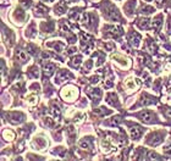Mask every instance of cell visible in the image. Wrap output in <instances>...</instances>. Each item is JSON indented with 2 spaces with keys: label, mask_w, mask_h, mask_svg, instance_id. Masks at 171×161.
I'll list each match as a JSON object with an SVG mask.
<instances>
[{
  "label": "cell",
  "mask_w": 171,
  "mask_h": 161,
  "mask_svg": "<svg viewBox=\"0 0 171 161\" xmlns=\"http://www.w3.org/2000/svg\"><path fill=\"white\" fill-rule=\"evenodd\" d=\"M80 64H81V56H77V57H75L73 60L71 61V66H73V67H77Z\"/></svg>",
  "instance_id": "19"
},
{
  "label": "cell",
  "mask_w": 171,
  "mask_h": 161,
  "mask_svg": "<svg viewBox=\"0 0 171 161\" xmlns=\"http://www.w3.org/2000/svg\"><path fill=\"white\" fill-rule=\"evenodd\" d=\"M164 154L166 155V156H171V145H169L164 149Z\"/></svg>",
  "instance_id": "23"
},
{
  "label": "cell",
  "mask_w": 171,
  "mask_h": 161,
  "mask_svg": "<svg viewBox=\"0 0 171 161\" xmlns=\"http://www.w3.org/2000/svg\"><path fill=\"white\" fill-rule=\"evenodd\" d=\"M54 71H55L54 65H46V66L44 67V75L46 77H49V76H51L53 73H54Z\"/></svg>",
  "instance_id": "8"
},
{
  "label": "cell",
  "mask_w": 171,
  "mask_h": 161,
  "mask_svg": "<svg viewBox=\"0 0 171 161\" xmlns=\"http://www.w3.org/2000/svg\"><path fill=\"white\" fill-rule=\"evenodd\" d=\"M88 95L91 97V99L98 101L100 99V95H102V93H100V91H99V89H97V88L96 89H88Z\"/></svg>",
  "instance_id": "3"
},
{
  "label": "cell",
  "mask_w": 171,
  "mask_h": 161,
  "mask_svg": "<svg viewBox=\"0 0 171 161\" xmlns=\"http://www.w3.org/2000/svg\"><path fill=\"white\" fill-rule=\"evenodd\" d=\"M73 53H76V48H70L67 54H73Z\"/></svg>",
  "instance_id": "25"
},
{
  "label": "cell",
  "mask_w": 171,
  "mask_h": 161,
  "mask_svg": "<svg viewBox=\"0 0 171 161\" xmlns=\"http://www.w3.org/2000/svg\"><path fill=\"white\" fill-rule=\"evenodd\" d=\"M51 112H53V115H54L55 120H60V109H59L57 105H53Z\"/></svg>",
  "instance_id": "12"
},
{
  "label": "cell",
  "mask_w": 171,
  "mask_h": 161,
  "mask_svg": "<svg viewBox=\"0 0 171 161\" xmlns=\"http://www.w3.org/2000/svg\"><path fill=\"white\" fill-rule=\"evenodd\" d=\"M16 57H17V60H20L21 62H26L28 61V56H27V54L23 51V50H17L16 51Z\"/></svg>",
  "instance_id": "6"
},
{
  "label": "cell",
  "mask_w": 171,
  "mask_h": 161,
  "mask_svg": "<svg viewBox=\"0 0 171 161\" xmlns=\"http://www.w3.org/2000/svg\"><path fill=\"white\" fill-rule=\"evenodd\" d=\"M121 122V117H119V116H116V117H114L113 120H111L109 123L111 124V126H116V124H119Z\"/></svg>",
  "instance_id": "20"
},
{
  "label": "cell",
  "mask_w": 171,
  "mask_h": 161,
  "mask_svg": "<svg viewBox=\"0 0 171 161\" xmlns=\"http://www.w3.org/2000/svg\"><path fill=\"white\" fill-rule=\"evenodd\" d=\"M141 133H142V128H141L139 126H133V127L131 128V137H132L133 139L139 138Z\"/></svg>",
  "instance_id": "5"
},
{
  "label": "cell",
  "mask_w": 171,
  "mask_h": 161,
  "mask_svg": "<svg viewBox=\"0 0 171 161\" xmlns=\"http://www.w3.org/2000/svg\"><path fill=\"white\" fill-rule=\"evenodd\" d=\"M141 117H142V120L147 123H149L153 121V118H154V115H153L152 111H143L142 114H141Z\"/></svg>",
  "instance_id": "4"
},
{
  "label": "cell",
  "mask_w": 171,
  "mask_h": 161,
  "mask_svg": "<svg viewBox=\"0 0 171 161\" xmlns=\"http://www.w3.org/2000/svg\"><path fill=\"white\" fill-rule=\"evenodd\" d=\"M139 35L137 34V33H132V35H131V38H129V43L132 44V46H138V43H139Z\"/></svg>",
  "instance_id": "7"
},
{
  "label": "cell",
  "mask_w": 171,
  "mask_h": 161,
  "mask_svg": "<svg viewBox=\"0 0 171 161\" xmlns=\"http://www.w3.org/2000/svg\"><path fill=\"white\" fill-rule=\"evenodd\" d=\"M37 101H38L37 95H31V97H28V98H27V103H28V104H31V105L37 104Z\"/></svg>",
  "instance_id": "16"
},
{
  "label": "cell",
  "mask_w": 171,
  "mask_h": 161,
  "mask_svg": "<svg viewBox=\"0 0 171 161\" xmlns=\"http://www.w3.org/2000/svg\"><path fill=\"white\" fill-rule=\"evenodd\" d=\"M64 11H65V9H64V4L57 5V6L55 8V12H56L57 15H61V14H64Z\"/></svg>",
  "instance_id": "18"
},
{
  "label": "cell",
  "mask_w": 171,
  "mask_h": 161,
  "mask_svg": "<svg viewBox=\"0 0 171 161\" xmlns=\"http://www.w3.org/2000/svg\"><path fill=\"white\" fill-rule=\"evenodd\" d=\"M152 25H153V28H155V29H158L159 27H160V25H161V15H159V16H156L154 20H153V22H152Z\"/></svg>",
  "instance_id": "11"
},
{
  "label": "cell",
  "mask_w": 171,
  "mask_h": 161,
  "mask_svg": "<svg viewBox=\"0 0 171 161\" xmlns=\"http://www.w3.org/2000/svg\"><path fill=\"white\" fill-rule=\"evenodd\" d=\"M166 115H168V116H170V117H171V109H169V110H168V111H166Z\"/></svg>",
  "instance_id": "26"
},
{
  "label": "cell",
  "mask_w": 171,
  "mask_h": 161,
  "mask_svg": "<svg viewBox=\"0 0 171 161\" xmlns=\"http://www.w3.org/2000/svg\"><path fill=\"white\" fill-rule=\"evenodd\" d=\"M43 1H48V3H53L54 0H43Z\"/></svg>",
  "instance_id": "27"
},
{
  "label": "cell",
  "mask_w": 171,
  "mask_h": 161,
  "mask_svg": "<svg viewBox=\"0 0 171 161\" xmlns=\"http://www.w3.org/2000/svg\"><path fill=\"white\" fill-rule=\"evenodd\" d=\"M11 117H12V120H11L12 123H20L21 121H23V115L22 114H16L15 112V114H12Z\"/></svg>",
  "instance_id": "9"
},
{
  "label": "cell",
  "mask_w": 171,
  "mask_h": 161,
  "mask_svg": "<svg viewBox=\"0 0 171 161\" xmlns=\"http://www.w3.org/2000/svg\"><path fill=\"white\" fill-rule=\"evenodd\" d=\"M81 148L82 149H91L92 148V140L91 139H84L81 142Z\"/></svg>",
  "instance_id": "13"
},
{
  "label": "cell",
  "mask_w": 171,
  "mask_h": 161,
  "mask_svg": "<svg viewBox=\"0 0 171 161\" xmlns=\"http://www.w3.org/2000/svg\"><path fill=\"white\" fill-rule=\"evenodd\" d=\"M161 140H163L161 135L159 133H154V134L150 135V138L148 139V143L150 145H158V144H160V143H161Z\"/></svg>",
  "instance_id": "2"
},
{
  "label": "cell",
  "mask_w": 171,
  "mask_h": 161,
  "mask_svg": "<svg viewBox=\"0 0 171 161\" xmlns=\"http://www.w3.org/2000/svg\"><path fill=\"white\" fill-rule=\"evenodd\" d=\"M4 137H5V139H9V140H12L15 138V134L11 132V131H4Z\"/></svg>",
  "instance_id": "15"
},
{
  "label": "cell",
  "mask_w": 171,
  "mask_h": 161,
  "mask_svg": "<svg viewBox=\"0 0 171 161\" xmlns=\"http://www.w3.org/2000/svg\"><path fill=\"white\" fill-rule=\"evenodd\" d=\"M108 98H109V99H108V103L113 104V105H117V98H116L115 94H110Z\"/></svg>",
  "instance_id": "17"
},
{
  "label": "cell",
  "mask_w": 171,
  "mask_h": 161,
  "mask_svg": "<svg viewBox=\"0 0 171 161\" xmlns=\"http://www.w3.org/2000/svg\"><path fill=\"white\" fill-rule=\"evenodd\" d=\"M36 14L39 15V16H42V15H45L46 14V9L43 8L42 5H38V6L36 8Z\"/></svg>",
  "instance_id": "14"
},
{
  "label": "cell",
  "mask_w": 171,
  "mask_h": 161,
  "mask_svg": "<svg viewBox=\"0 0 171 161\" xmlns=\"http://www.w3.org/2000/svg\"><path fill=\"white\" fill-rule=\"evenodd\" d=\"M16 161H22V160H21V159L19 158V159H16Z\"/></svg>",
  "instance_id": "28"
},
{
  "label": "cell",
  "mask_w": 171,
  "mask_h": 161,
  "mask_svg": "<svg viewBox=\"0 0 171 161\" xmlns=\"http://www.w3.org/2000/svg\"><path fill=\"white\" fill-rule=\"evenodd\" d=\"M126 87H127L128 89H136V88L138 87V83L136 82L134 79L129 78V79H127V81H126Z\"/></svg>",
  "instance_id": "10"
},
{
  "label": "cell",
  "mask_w": 171,
  "mask_h": 161,
  "mask_svg": "<svg viewBox=\"0 0 171 161\" xmlns=\"http://www.w3.org/2000/svg\"><path fill=\"white\" fill-rule=\"evenodd\" d=\"M29 73H31V76L33 77V78H37L38 77V68H36V67H32L31 68V71H29Z\"/></svg>",
  "instance_id": "21"
},
{
  "label": "cell",
  "mask_w": 171,
  "mask_h": 161,
  "mask_svg": "<svg viewBox=\"0 0 171 161\" xmlns=\"http://www.w3.org/2000/svg\"><path fill=\"white\" fill-rule=\"evenodd\" d=\"M61 98L64 100H66V101H72L75 100V98H77V95H78V91H77V88H75L72 86H69V87H65L61 93Z\"/></svg>",
  "instance_id": "1"
},
{
  "label": "cell",
  "mask_w": 171,
  "mask_h": 161,
  "mask_svg": "<svg viewBox=\"0 0 171 161\" xmlns=\"http://www.w3.org/2000/svg\"><path fill=\"white\" fill-rule=\"evenodd\" d=\"M91 82H92V83H97V82H98V77H97V76H93L92 78H91Z\"/></svg>",
  "instance_id": "24"
},
{
  "label": "cell",
  "mask_w": 171,
  "mask_h": 161,
  "mask_svg": "<svg viewBox=\"0 0 171 161\" xmlns=\"http://www.w3.org/2000/svg\"><path fill=\"white\" fill-rule=\"evenodd\" d=\"M149 159L152 161H158L159 160V156H158L156 154H154V153H149Z\"/></svg>",
  "instance_id": "22"
}]
</instances>
